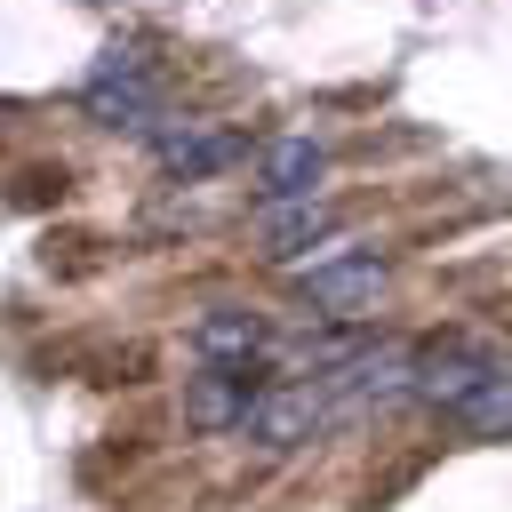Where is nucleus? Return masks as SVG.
I'll use <instances>...</instances> for the list:
<instances>
[{
  "mask_svg": "<svg viewBox=\"0 0 512 512\" xmlns=\"http://www.w3.org/2000/svg\"><path fill=\"white\" fill-rule=\"evenodd\" d=\"M328 416H336V392H328V384H272V392L256 400V416H248V440H256V448H296V440H312Z\"/></svg>",
  "mask_w": 512,
  "mask_h": 512,
  "instance_id": "f257e3e1",
  "label": "nucleus"
},
{
  "mask_svg": "<svg viewBox=\"0 0 512 512\" xmlns=\"http://www.w3.org/2000/svg\"><path fill=\"white\" fill-rule=\"evenodd\" d=\"M384 296V256H328V264H312L304 272V304L312 312H328V320H360L368 304Z\"/></svg>",
  "mask_w": 512,
  "mask_h": 512,
  "instance_id": "f03ea898",
  "label": "nucleus"
},
{
  "mask_svg": "<svg viewBox=\"0 0 512 512\" xmlns=\"http://www.w3.org/2000/svg\"><path fill=\"white\" fill-rule=\"evenodd\" d=\"M256 400H264V384H256L248 368H200V376L184 384V416H192L200 432H248Z\"/></svg>",
  "mask_w": 512,
  "mask_h": 512,
  "instance_id": "7ed1b4c3",
  "label": "nucleus"
},
{
  "mask_svg": "<svg viewBox=\"0 0 512 512\" xmlns=\"http://www.w3.org/2000/svg\"><path fill=\"white\" fill-rule=\"evenodd\" d=\"M192 352H200L208 368H248V360L264 352V320H256V312L216 304V312H200V320H192Z\"/></svg>",
  "mask_w": 512,
  "mask_h": 512,
  "instance_id": "20e7f679",
  "label": "nucleus"
},
{
  "mask_svg": "<svg viewBox=\"0 0 512 512\" xmlns=\"http://www.w3.org/2000/svg\"><path fill=\"white\" fill-rule=\"evenodd\" d=\"M312 184H320V144H312V136H280V144H264V168H256L264 208H280V200H312Z\"/></svg>",
  "mask_w": 512,
  "mask_h": 512,
  "instance_id": "39448f33",
  "label": "nucleus"
},
{
  "mask_svg": "<svg viewBox=\"0 0 512 512\" xmlns=\"http://www.w3.org/2000/svg\"><path fill=\"white\" fill-rule=\"evenodd\" d=\"M232 160H240V136H224V128H168L160 136V168L184 176V184H200V176H216Z\"/></svg>",
  "mask_w": 512,
  "mask_h": 512,
  "instance_id": "423d86ee",
  "label": "nucleus"
},
{
  "mask_svg": "<svg viewBox=\"0 0 512 512\" xmlns=\"http://www.w3.org/2000/svg\"><path fill=\"white\" fill-rule=\"evenodd\" d=\"M256 232H264V256H304V248H320L328 232H336V216L320 208V200H280V208H264L256 216Z\"/></svg>",
  "mask_w": 512,
  "mask_h": 512,
  "instance_id": "0eeeda50",
  "label": "nucleus"
},
{
  "mask_svg": "<svg viewBox=\"0 0 512 512\" xmlns=\"http://www.w3.org/2000/svg\"><path fill=\"white\" fill-rule=\"evenodd\" d=\"M488 376H496V360H488V352H432V360L416 368V392H424L432 408H448V416H456Z\"/></svg>",
  "mask_w": 512,
  "mask_h": 512,
  "instance_id": "6e6552de",
  "label": "nucleus"
},
{
  "mask_svg": "<svg viewBox=\"0 0 512 512\" xmlns=\"http://www.w3.org/2000/svg\"><path fill=\"white\" fill-rule=\"evenodd\" d=\"M456 424H464V432H504V424H512V376L496 368V376L456 408Z\"/></svg>",
  "mask_w": 512,
  "mask_h": 512,
  "instance_id": "1a4fd4ad",
  "label": "nucleus"
}]
</instances>
